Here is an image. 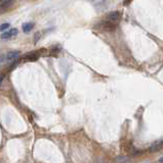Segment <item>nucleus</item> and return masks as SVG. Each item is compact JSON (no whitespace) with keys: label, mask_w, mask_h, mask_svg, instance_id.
<instances>
[{"label":"nucleus","mask_w":163,"mask_h":163,"mask_svg":"<svg viewBox=\"0 0 163 163\" xmlns=\"http://www.w3.org/2000/svg\"><path fill=\"white\" fill-rule=\"evenodd\" d=\"M100 29L104 30V31H108V32H111V31H114L115 29L117 28V25L114 24V23L108 21V20H104V21L100 22L99 25H97Z\"/></svg>","instance_id":"f257e3e1"},{"label":"nucleus","mask_w":163,"mask_h":163,"mask_svg":"<svg viewBox=\"0 0 163 163\" xmlns=\"http://www.w3.org/2000/svg\"><path fill=\"white\" fill-rule=\"evenodd\" d=\"M120 19H121V14H120L119 11H112L107 16L106 20L114 23V24H116V25H118V23L120 22Z\"/></svg>","instance_id":"f03ea898"},{"label":"nucleus","mask_w":163,"mask_h":163,"mask_svg":"<svg viewBox=\"0 0 163 163\" xmlns=\"http://www.w3.org/2000/svg\"><path fill=\"white\" fill-rule=\"evenodd\" d=\"M12 3H14V0H0V12H4L9 8Z\"/></svg>","instance_id":"7ed1b4c3"},{"label":"nucleus","mask_w":163,"mask_h":163,"mask_svg":"<svg viewBox=\"0 0 163 163\" xmlns=\"http://www.w3.org/2000/svg\"><path fill=\"white\" fill-rule=\"evenodd\" d=\"M17 29H11V30H8V31H6V32H3V33L1 34V38L2 39H9V38H11V37H14L17 34Z\"/></svg>","instance_id":"20e7f679"},{"label":"nucleus","mask_w":163,"mask_h":163,"mask_svg":"<svg viewBox=\"0 0 163 163\" xmlns=\"http://www.w3.org/2000/svg\"><path fill=\"white\" fill-rule=\"evenodd\" d=\"M163 148V140H160V141H157L155 142L154 144L150 147V152L154 153V152H157V151H160Z\"/></svg>","instance_id":"39448f33"},{"label":"nucleus","mask_w":163,"mask_h":163,"mask_svg":"<svg viewBox=\"0 0 163 163\" xmlns=\"http://www.w3.org/2000/svg\"><path fill=\"white\" fill-rule=\"evenodd\" d=\"M20 57V51H12L7 52V54L5 56V59L7 61H12V60H16Z\"/></svg>","instance_id":"423d86ee"},{"label":"nucleus","mask_w":163,"mask_h":163,"mask_svg":"<svg viewBox=\"0 0 163 163\" xmlns=\"http://www.w3.org/2000/svg\"><path fill=\"white\" fill-rule=\"evenodd\" d=\"M33 28H34V23H26V24H24L22 27L23 31H24L25 33H29Z\"/></svg>","instance_id":"0eeeda50"},{"label":"nucleus","mask_w":163,"mask_h":163,"mask_svg":"<svg viewBox=\"0 0 163 163\" xmlns=\"http://www.w3.org/2000/svg\"><path fill=\"white\" fill-rule=\"evenodd\" d=\"M38 59V54L36 52H30V54L25 56V60L26 61H36Z\"/></svg>","instance_id":"6e6552de"},{"label":"nucleus","mask_w":163,"mask_h":163,"mask_svg":"<svg viewBox=\"0 0 163 163\" xmlns=\"http://www.w3.org/2000/svg\"><path fill=\"white\" fill-rule=\"evenodd\" d=\"M9 26H11V24H8V23H4V24L0 25V32L5 31V30L9 28Z\"/></svg>","instance_id":"1a4fd4ad"},{"label":"nucleus","mask_w":163,"mask_h":163,"mask_svg":"<svg viewBox=\"0 0 163 163\" xmlns=\"http://www.w3.org/2000/svg\"><path fill=\"white\" fill-rule=\"evenodd\" d=\"M4 79V74L3 73H0V86L2 85V82H3Z\"/></svg>","instance_id":"9d476101"},{"label":"nucleus","mask_w":163,"mask_h":163,"mask_svg":"<svg viewBox=\"0 0 163 163\" xmlns=\"http://www.w3.org/2000/svg\"><path fill=\"white\" fill-rule=\"evenodd\" d=\"M17 64H19V62H17H17H14V64L11 65V70H12V69H14V68H16V67L17 66Z\"/></svg>","instance_id":"9b49d317"},{"label":"nucleus","mask_w":163,"mask_h":163,"mask_svg":"<svg viewBox=\"0 0 163 163\" xmlns=\"http://www.w3.org/2000/svg\"><path fill=\"white\" fill-rule=\"evenodd\" d=\"M129 1H130V0H124V1H123V3H124V4H127V3H128Z\"/></svg>","instance_id":"f8f14e48"},{"label":"nucleus","mask_w":163,"mask_h":163,"mask_svg":"<svg viewBox=\"0 0 163 163\" xmlns=\"http://www.w3.org/2000/svg\"><path fill=\"white\" fill-rule=\"evenodd\" d=\"M159 162H160V163H163V157L160 158V159H159Z\"/></svg>","instance_id":"ddd939ff"},{"label":"nucleus","mask_w":163,"mask_h":163,"mask_svg":"<svg viewBox=\"0 0 163 163\" xmlns=\"http://www.w3.org/2000/svg\"><path fill=\"white\" fill-rule=\"evenodd\" d=\"M92 1H94V0H92Z\"/></svg>","instance_id":"4468645a"}]
</instances>
